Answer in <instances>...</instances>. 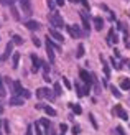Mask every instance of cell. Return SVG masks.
Returning a JSON list of instances; mask_svg holds the SVG:
<instances>
[{
  "mask_svg": "<svg viewBox=\"0 0 130 135\" xmlns=\"http://www.w3.org/2000/svg\"><path fill=\"white\" fill-rule=\"evenodd\" d=\"M79 76H81V79L84 81V84H86V86H89V87H91V84H92V79H94V76H92V74H89L87 71H84V69H83V71L79 73Z\"/></svg>",
  "mask_w": 130,
  "mask_h": 135,
  "instance_id": "cell-5",
  "label": "cell"
},
{
  "mask_svg": "<svg viewBox=\"0 0 130 135\" xmlns=\"http://www.w3.org/2000/svg\"><path fill=\"white\" fill-rule=\"evenodd\" d=\"M31 63H33L31 71H33V73H38L40 68H41V61H40V58H38L36 55H31Z\"/></svg>",
  "mask_w": 130,
  "mask_h": 135,
  "instance_id": "cell-9",
  "label": "cell"
},
{
  "mask_svg": "<svg viewBox=\"0 0 130 135\" xmlns=\"http://www.w3.org/2000/svg\"><path fill=\"white\" fill-rule=\"evenodd\" d=\"M25 26H26L28 30L35 31V30H40V28H41V23H40V22H35V20H28V22H25Z\"/></svg>",
  "mask_w": 130,
  "mask_h": 135,
  "instance_id": "cell-8",
  "label": "cell"
},
{
  "mask_svg": "<svg viewBox=\"0 0 130 135\" xmlns=\"http://www.w3.org/2000/svg\"><path fill=\"white\" fill-rule=\"evenodd\" d=\"M79 15H81V20H83V26L87 30V31H91V26H89V17H87V13L86 12H79Z\"/></svg>",
  "mask_w": 130,
  "mask_h": 135,
  "instance_id": "cell-12",
  "label": "cell"
},
{
  "mask_svg": "<svg viewBox=\"0 0 130 135\" xmlns=\"http://www.w3.org/2000/svg\"><path fill=\"white\" fill-rule=\"evenodd\" d=\"M18 63H20V53H13V56H12V68L13 69L18 68Z\"/></svg>",
  "mask_w": 130,
  "mask_h": 135,
  "instance_id": "cell-17",
  "label": "cell"
},
{
  "mask_svg": "<svg viewBox=\"0 0 130 135\" xmlns=\"http://www.w3.org/2000/svg\"><path fill=\"white\" fill-rule=\"evenodd\" d=\"M79 2H81V3H83V5L86 7V8L89 10V2H87V0H79Z\"/></svg>",
  "mask_w": 130,
  "mask_h": 135,
  "instance_id": "cell-41",
  "label": "cell"
},
{
  "mask_svg": "<svg viewBox=\"0 0 130 135\" xmlns=\"http://www.w3.org/2000/svg\"><path fill=\"white\" fill-rule=\"evenodd\" d=\"M69 107H71V110H73L74 114H78V115H79L81 112H83V109H81V105H78V104H69Z\"/></svg>",
  "mask_w": 130,
  "mask_h": 135,
  "instance_id": "cell-22",
  "label": "cell"
},
{
  "mask_svg": "<svg viewBox=\"0 0 130 135\" xmlns=\"http://www.w3.org/2000/svg\"><path fill=\"white\" fill-rule=\"evenodd\" d=\"M46 92H48V89H46V87H40V89L36 91V97H40V99H45V97H46Z\"/></svg>",
  "mask_w": 130,
  "mask_h": 135,
  "instance_id": "cell-19",
  "label": "cell"
},
{
  "mask_svg": "<svg viewBox=\"0 0 130 135\" xmlns=\"http://www.w3.org/2000/svg\"><path fill=\"white\" fill-rule=\"evenodd\" d=\"M114 114H115V115H117L119 119H122V120H128V114L124 110V107H122V105H115Z\"/></svg>",
  "mask_w": 130,
  "mask_h": 135,
  "instance_id": "cell-4",
  "label": "cell"
},
{
  "mask_svg": "<svg viewBox=\"0 0 130 135\" xmlns=\"http://www.w3.org/2000/svg\"><path fill=\"white\" fill-rule=\"evenodd\" d=\"M0 112H2V107H0Z\"/></svg>",
  "mask_w": 130,
  "mask_h": 135,
  "instance_id": "cell-47",
  "label": "cell"
},
{
  "mask_svg": "<svg viewBox=\"0 0 130 135\" xmlns=\"http://www.w3.org/2000/svg\"><path fill=\"white\" fill-rule=\"evenodd\" d=\"M89 91H91V87H89V86H84V87H83L79 83H76V92H78V96H79V97H84Z\"/></svg>",
  "mask_w": 130,
  "mask_h": 135,
  "instance_id": "cell-7",
  "label": "cell"
},
{
  "mask_svg": "<svg viewBox=\"0 0 130 135\" xmlns=\"http://www.w3.org/2000/svg\"><path fill=\"white\" fill-rule=\"evenodd\" d=\"M33 127H35V132H36V135H45V133H43V130H41V122H36V124L33 125Z\"/></svg>",
  "mask_w": 130,
  "mask_h": 135,
  "instance_id": "cell-26",
  "label": "cell"
},
{
  "mask_svg": "<svg viewBox=\"0 0 130 135\" xmlns=\"http://www.w3.org/2000/svg\"><path fill=\"white\" fill-rule=\"evenodd\" d=\"M63 84H64L66 89H71V84H69V81H68L66 78H63Z\"/></svg>",
  "mask_w": 130,
  "mask_h": 135,
  "instance_id": "cell-37",
  "label": "cell"
},
{
  "mask_svg": "<svg viewBox=\"0 0 130 135\" xmlns=\"http://www.w3.org/2000/svg\"><path fill=\"white\" fill-rule=\"evenodd\" d=\"M119 41V38H117V35H115V31H114V28L109 31V36H107V43L109 45H115Z\"/></svg>",
  "mask_w": 130,
  "mask_h": 135,
  "instance_id": "cell-14",
  "label": "cell"
},
{
  "mask_svg": "<svg viewBox=\"0 0 130 135\" xmlns=\"http://www.w3.org/2000/svg\"><path fill=\"white\" fill-rule=\"evenodd\" d=\"M100 61H102V66H104V73H105V78H109V76H110V69H109V66H107V61H105V59L102 58V56H100Z\"/></svg>",
  "mask_w": 130,
  "mask_h": 135,
  "instance_id": "cell-20",
  "label": "cell"
},
{
  "mask_svg": "<svg viewBox=\"0 0 130 135\" xmlns=\"http://www.w3.org/2000/svg\"><path fill=\"white\" fill-rule=\"evenodd\" d=\"M0 3H2V5H8V0H0Z\"/></svg>",
  "mask_w": 130,
  "mask_h": 135,
  "instance_id": "cell-44",
  "label": "cell"
},
{
  "mask_svg": "<svg viewBox=\"0 0 130 135\" xmlns=\"http://www.w3.org/2000/svg\"><path fill=\"white\" fill-rule=\"evenodd\" d=\"M33 129H35V127H33V125H28V129H26L25 135H33Z\"/></svg>",
  "mask_w": 130,
  "mask_h": 135,
  "instance_id": "cell-35",
  "label": "cell"
},
{
  "mask_svg": "<svg viewBox=\"0 0 130 135\" xmlns=\"http://www.w3.org/2000/svg\"><path fill=\"white\" fill-rule=\"evenodd\" d=\"M40 122H41V125H43L45 129H46V132L50 133V120H48V119H41Z\"/></svg>",
  "mask_w": 130,
  "mask_h": 135,
  "instance_id": "cell-29",
  "label": "cell"
},
{
  "mask_svg": "<svg viewBox=\"0 0 130 135\" xmlns=\"http://www.w3.org/2000/svg\"><path fill=\"white\" fill-rule=\"evenodd\" d=\"M117 133H119V135H127V133L124 132V129H122V127H120V125L117 127Z\"/></svg>",
  "mask_w": 130,
  "mask_h": 135,
  "instance_id": "cell-40",
  "label": "cell"
},
{
  "mask_svg": "<svg viewBox=\"0 0 130 135\" xmlns=\"http://www.w3.org/2000/svg\"><path fill=\"white\" fill-rule=\"evenodd\" d=\"M48 18H50L51 26H54V28H63V26H64V20H63V17H61L59 13H56V12H53Z\"/></svg>",
  "mask_w": 130,
  "mask_h": 135,
  "instance_id": "cell-1",
  "label": "cell"
},
{
  "mask_svg": "<svg viewBox=\"0 0 130 135\" xmlns=\"http://www.w3.org/2000/svg\"><path fill=\"white\" fill-rule=\"evenodd\" d=\"M12 40H13V45H22V43H23V38L18 36V35H13Z\"/></svg>",
  "mask_w": 130,
  "mask_h": 135,
  "instance_id": "cell-27",
  "label": "cell"
},
{
  "mask_svg": "<svg viewBox=\"0 0 130 135\" xmlns=\"http://www.w3.org/2000/svg\"><path fill=\"white\" fill-rule=\"evenodd\" d=\"M68 28V31H69V35L73 36V38H81L83 36V33H81V28L78 25H69V26H66Z\"/></svg>",
  "mask_w": 130,
  "mask_h": 135,
  "instance_id": "cell-3",
  "label": "cell"
},
{
  "mask_svg": "<svg viewBox=\"0 0 130 135\" xmlns=\"http://www.w3.org/2000/svg\"><path fill=\"white\" fill-rule=\"evenodd\" d=\"M46 3H48V7H50V10H53L54 5H56V2H53V0H46Z\"/></svg>",
  "mask_w": 130,
  "mask_h": 135,
  "instance_id": "cell-36",
  "label": "cell"
},
{
  "mask_svg": "<svg viewBox=\"0 0 130 135\" xmlns=\"http://www.w3.org/2000/svg\"><path fill=\"white\" fill-rule=\"evenodd\" d=\"M110 63H112V66L115 68V69H122L120 63H119V61H117V59H115V58H112V59H110Z\"/></svg>",
  "mask_w": 130,
  "mask_h": 135,
  "instance_id": "cell-31",
  "label": "cell"
},
{
  "mask_svg": "<svg viewBox=\"0 0 130 135\" xmlns=\"http://www.w3.org/2000/svg\"><path fill=\"white\" fill-rule=\"evenodd\" d=\"M31 40H33V45H35L36 48H38V46H41V40H40V38L35 36V38H31Z\"/></svg>",
  "mask_w": 130,
  "mask_h": 135,
  "instance_id": "cell-33",
  "label": "cell"
},
{
  "mask_svg": "<svg viewBox=\"0 0 130 135\" xmlns=\"http://www.w3.org/2000/svg\"><path fill=\"white\" fill-rule=\"evenodd\" d=\"M22 3V10H23V15L25 17H30L33 13V8H31V0H20Z\"/></svg>",
  "mask_w": 130,
  "mask_h": 135,
  "instance_id": "cell-2",
  "label": "cell"
},
{
  "mask_svg": "<svg viewBox=\"0 0 130 135\" xmlns=\"http://www.w3.org/2000/svg\"><path fill=\"white\" fill-rule=\"evenodd\" d=\"M89 120H91V124H92V127H94V129H99V125H97V122H95V119H94V115H92V114H89Z\"/></svg>",
  "mask_w": 130,
  "mask_h": 135,
  "instance_id": "cell-32",
  "label": "cell"
},
{
  "mask_svg": "<svg viewBox=\"0 0 130 135\" xmlns=\"http://www.w3.org/2000/svg\"><path fill=\"white\" fill-rule=\"evenodd\" d=\"M5 94H7V92H5V89H3V86H2V87H0V97H3Z\"/></svg>",
  "mask_w": 130,
  "mask_h": 135,
  "instance_id": "cell-42",
  "label": "cell"
},
{
  "mask_svg": "<svg viewBox=\"0 0 130 135\" xmlns=\"http://www.w3.org/2000/svg\"><path fill=\"white\" fill-rule=\"evenodd\" d=\"M110 91H112V94H114V97H117V99H120V97H122V92H120L115 86H110Z\"/></svg>",
  "mask_w": 130,
  "mask_h": 135,
  "instance_id": "cell-24",
  "label": "cell"
},
{
  "mask_svg": "<svg viewBox=\"0 0 130 135\" xmlns=\"http://www.w3.org/2000/svg\"><path fill=\"white\" fill-rule=\"evenodd\" d=\"M22 91H23V87H22V84H20V81H15L13 86H12V94L13 96H20Z\"/></svg>",
  "mask_w": 130,
  "mask_h": 135,
  "instance_id": "cell-11",
  "label": "cell"
},
{
  "mask_svg": "<svg viewBox=\"0 0 130 135\" xmlns=\"http://www.w3.org/2000/svg\"><path fill=\"white\" fill-rule=\"evenodd\" d=\"M3 129H5V133H10V125H8V122H3Z\"/></svg>",
  "mask_w": 130,
  "mask_h": 135,
  "instance_id": "cell-38",
  "label": "cell"
},
{
  "mask_svg": "<svg viewBox=\"0 0 130 135\" xmlns=\"http://www.w3.org/2000/svg\"><path fill=\"white\" fill-rule=\"evenodd\" d=\"M120 87H122V89H124V91H130V79H122L120 81Z\"/></svg>",
  "mask_w": 130,
  "mask_h": 135,
  "instance_id": "cell-18",
  "label": "cell"
},
{
  "mask_svg": "<svg viewBox=\"0 0 130 135\" xmlns=\"http://www.w3.org/2000/svg\"><path fill=\"white\" fill-rule=\"evenodd\" d=\"M43 110L48 114V115H51V117H54V115H56V110H54L53 107H50V105H45V109H43Z\"/></svg>",
  "mask_w": 130,
  "mask_h": 135,
  "instance_id": "cell-23",
  "label": "cell"
},
{
  "mask_svg": "<svg viewBox=\"0 0 130 135\" xmlns=\"http://www.w3.org/2000/svg\"><path fill=\"white\" fill-rule=\"evenodd\" d=\"M53 46H51V43H50V36L46 38V51H48V58H50V61L51 63H54V53H53Z\"/></svg>",
  "mask_w": 130,
  "mask_h": 135,
  "instance_id": "cell-10",
  "label": "cell"
},
{
  "mask_svg": "<svg viewBox=\"0 0 130 135\" xmlns=\"http://www.w3.org/2000/svg\"><path fill=\"white\" fill-rule=\"evenodd\" d=\"M20 96H22L23 99H30V97H31V92H30L28 89H23L22 92H20Z\"/></svg>",
  "mask_w": 130,
  "mask_h": 135,
  "instance_id": "cell-30",
  "label": "cell"
},
{
  "mask_svg": "<svg viewBox=\"0 0 130 135\" xmlns=\"http://www.w3.org/2000/svg\"><path fill=\"white\" fill-rule=\"evenodd\" d=\"M10 13H12V17L15 18V20H20V15H18V10L15 8L13 5H10Z\"/></svg>",
  "mask_w": 130,
  "mask_h": 135,
  "instance_id": "cell-25",
  "label": "cell"
},
{
  "mask_svg": "<svg viewBox=\"0 0 130 135\" xmlns=\"http://www.w3.org/2000/svg\"><path fill=\"white\" fill-rule=\"evenodd\" d=\"M84 56V45L79 43L78 45V53H76V58H83Z\"/></svg>",
  "mask_w": 130,
  "mask_h": 135,
  "instance_id": "cell-21",
  "label": "cell"
},
{
  "mask_svg": "<svg viewBox=\"0 0 130 135\" xmlns=\"http://www.w3.org/2000/svg\"><path fill=\"white\" fill-rule=\"evenodd\" d=\"M0 135H2V132H0Z\"/></svg>",
  "mask_w": 130,
  "mask_h": 135,
  "instance_id": "cell-48",
  "label": "cell"
},
{
  "mask_svg": "<svg viewBox=\"0 0 130 135\" xmlns=\"http://www.w3.org/2000/svg\"><path fill=\"white\" fill-rule=\"evenodd\" d=\"M79 132H81V127H79V125H74V127H73V133H74V135H78Z\"/></svg>",
  "mask_w": 130,
  "mask_h": 135,
  "instance_id": "cell-39",
  "label": "cell"
},
{
  "mask_svg": "<svg viewBox=\"0 0 130 135\" xmlns=\"http://www.w3.org/2000/svg\"><path fill=\"white\" fill-rule=\"evenodd\" d=\"M59 130H61V135H64L66 130H68V125H66V124H61V125H59Z\"/></svg>",
  "mask_w": 130,
  "mask_h": 135,
  "instance_id": "cell-34",
  "label": "cell"
},
{
  "mask_svg": "<svg viewBox=\"0 0 130 135\" xmlns=\"http://www.w3.org/2000/svg\"><path fill=\"white\" fill-rule=\"evenodd\" d=\"M10 105H23V97L22 96H12L10 97Z\"/></svg>",
  "mask_w": 130,
  "mask_h": 135,
  "instance_id": "cell-15",
  "label": "cell"
},
{
  "mask_svg": "<svg viewBox=\"0 0 130 135\" xmlns=\"http://www.w3.org/2000/svg\"><path fill=\"white\" fill-rule=\"evenodd\" d=\"M48 35H50L51 38H54V40H56V41H64V36L63 35H61V33L56 30V28H50V31H48Z\"/></svg>",
  "mask_w": 130,
  "mask_h": 135,
  "instance_id": "cell-6",
  "label": "cell"
},
{
  "mask_svg": "<svg viewBox=\"0 0 130 135\" xmlns=\"http://www.w3.org/2000/svg\"><path fill=\"white\" fill-rule=\"evenodd\" d=\"M0 87H2V78H0Z\"/></svg>",
  "mask_w": 130,
  "mask_h": 135,
  "instance_id": "cell-46",
  "label": "cell"
},
{
  "mask_svg": "<svg viewBox=\"0 0 130 135\" xmlns=\"http://www.w3.org/2000/svg\"><path fill=\"white\" fill-rule=\"evenodd\" d=\"M13 51V41H10V43H7V46H5V53H3V56H2V59H7L10 56V53Z\"/></svg>",
  "mask_w": 130,
  "mask_h": 135,
  "instance_id": "cell-16",
  "label": "cell"
},
{
  "mask_svg": "<svg viewBox=\"0 0 130 135\" xmlns=\"http://www.w3.org/2000/svg\"><path fill=\"white\" fill-rule=\"evenodd\" d=\"M94 28L97 31H102V28H104V20H102V17H94Z\"/></svg>",
  "mask_w": 130,
  "mask_h": 135,
  "instance_id": "cell-13",
  "label": "cell"
},
{
  "mask_svg": "<svg viewBox=\"0 0 130 135\" xmlns=\"http://www.w3.org/2000/svg\"><path fill=\"white\" fill-rule=\"evenodd\" d=\"M15 2H17V0H8V5H13Z\"/></svg>",
  "mask_w": 130,
  "mask_h": 135,
  "instance_id": "cell-45",
  "label": "cell"
},
{
  "mask_svg": "<svg viewBox=\"0 0 130 135\" xmlns=\"http://www.w3.org/2000/svg\"><path fill=\"white\" fill-rule=\"evenodd\" d=\"M54 94H56V97L63 94V91H61V84H59V83H54Z\"/></svg>",
  "mask_w": 130,
  "mask_h": 135,
  "instance_id": "cell-28",
  "label": "cell"
},
{
  "mask_svg": "<svg viewBox=\"0 0 130 135\" xmlns=\"http://www.w3.org/2000/svg\"><path fill=\"white\" fill-rule=\"evenodd\" d=\"M56 5H64V0H56Z\"/></svg>",
  "mask_w": 130,
  "mask_h": 135,
  "instance_id": "cell-43",
  "label": "cell"
}]
</instances>
